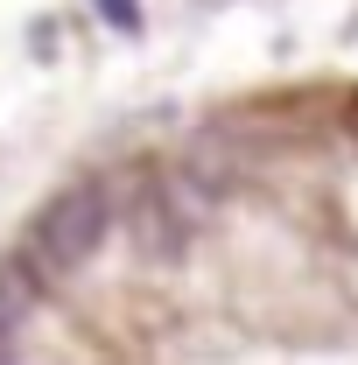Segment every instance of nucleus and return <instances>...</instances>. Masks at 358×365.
<instances>
[{"label":"nucleus","mask_w":358,"mask_h":365,"mask_svg":"<svg viewBox=\"0 0 358 365\" xmlns=\"http://www.w3.org/2000/svg\"><path fill=\"white\" fill-rule=\"evenodd\" d=\"M204 204H211V197L183 176V169H176V176H148L134 197H127L134 253H140V260H162V267L183 260V253H190V239H197V225H204Z\"/></svg>","instance_id":"obj_2"},{"label":"nucleus","mask_w":358,"mask_h":365,"mask_svg":"<svg viewBox=\"0 0 358 365\" xmlns=\"http://www.w3.org/2000/svg\"><path fill=\"white\" fill-rule=\"evenodd\" d=\"M98 14H106L120 36H134V29H140V7H134V0H98Z\"/></svg>","instance_id":"obj_4"},{"label":"nucleus","mask_w":358,"mask_h":365,"mask_svg":"<svg viewBox=\"0 0 358 365\" xmlns=\"http://www.w3.org/2000/svg\"><path fill=\"white\" fill-rule=\"evenodd\" d=\"M113 225H120L113 182L106 176H78V182H63L43 211H36V225H29V239H21V260L43 274V281H71V274L106 246Z\"/></svg>","instance_id":"obj_1"},{"label":"nucleus","mask_w":358,"mask_h":365,"mask_svg":"<svg viewBox=\"0 0 358 365\" xmlns=\"http://www.w3.org/2000/svg\"><path fill=\"white\" fill-rule=\"evenodd\" d=\"M43 274L29 267V260H21V253H14V260H0V359H7V351H14V337H21V323L36 317V302H43Z\"/></svg>","instance_id":"obj_3"}]
</instances>
